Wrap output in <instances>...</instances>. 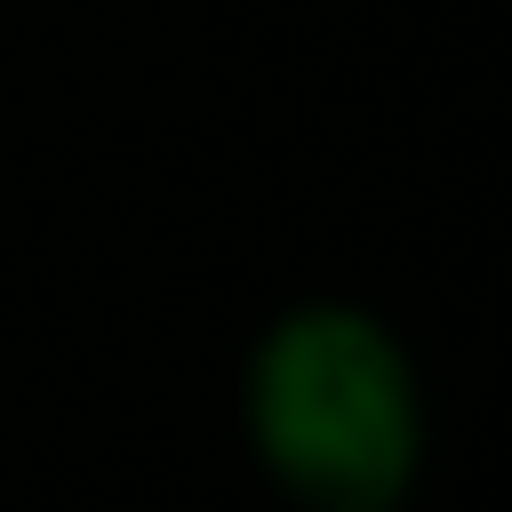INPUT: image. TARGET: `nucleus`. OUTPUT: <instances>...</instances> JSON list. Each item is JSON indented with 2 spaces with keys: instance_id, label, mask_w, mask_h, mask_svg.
<instances>
[{
  "instance_id": "obj_1",
  "label": "nucleus",
  "mask_w": 512,
  "mask_h": 512,
  "mask_svg": "<svg viewBox=\"0 0 512 512\" xmlns=\"http://www.w3.org/2000/svg\"><path fill=\"white\" fill-rule=\"evenodd\" d=\"M256 472L304 512H400L424 464V384L392 320L344 296L288 304L240 360Z\"/></svg>"
}]
</instances>
